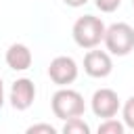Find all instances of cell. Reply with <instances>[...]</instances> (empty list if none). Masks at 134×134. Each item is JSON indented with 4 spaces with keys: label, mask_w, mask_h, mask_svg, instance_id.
Segmentation results:
<instances>
[{
    "label": "cell",
    "mask_w": 134,
    "mask_h": 134,
    "mask_svg": "<svg viewBox=\"0 0 134 134\" xmlns=\"http://www.w3.org/2000/svg\"><path fill=\"white\" fill-rule=\"evenodd\" d=\"M38 132H44V134H54L57 128L50 126V124H34L27 128V134H38Z\"/></svg>",
    "instance_id": "13"
},
{
    "label": "cell",
    "mask_w": 134,
    "mask_h": 134,
    "mask_svg": "<svg viewBox=\"0 0 134 134\" xmlns=\"http://www.w3.org/2000/svg\"><path fill=\"white\" fill-rule=\"evenodd\" d=\"M50 107H52V113L54 117L59 119H71V117H80L84 115L86 111V103H84V96L77 92V90H71L67 86H61L54 94H52V100H50Z\"/></svg>",
    "instance_id": "2"
},
{
    "label": "cell",
    "mask_w": 134,
    "mask_h": 134,
    "mask_svg": "<svg viewBox=\"0 0 134 134\" xmlns=\"http://www.w3.org/2000/svg\"><path fill=\"white\" fill-rule=\"evenodd\" d=\"M4 105V84H2V77H0V109Z\"/></svg>",
    "instance_id": "15"
},
{
    "label": "cell",
    "mask_w": 134,
    "mask_h": 134,
    "mask_svg": "<svg viewBox=\"0 0 134 134\" xmlns=\"http://www.w3.org/2000/svg\"><path fill=\"white\" fill-rule=\"evenodd\" d=\"M132 6H134V0H132Z\"/></svg>",
    "instance_id": "16"
},
{
    "label": "cell",
    "mask_w": 134,
    "mask_h": 134,
    "mask_svg": "<svg viewBox=\"0 0 134 134\" xmlns=\"http://www.w3.org/2000/svg\"><path fill=\"white\" fill-rule=\"evenodd\" d=\"M124 132H126V124L113 117L103 119V124H98V134H124Z\"/></svg>",
    "instance_id": "10"
},
{
    "label": "cell",
    "mask_w": 134,
    "mask_h": 134,
    "mask_svg": "<svg viewBox=\"0 0 134 134\" xmlns=\"http://www.w3.org/2000/svg\"><path fill=\"white\" fill-rule=\"evenodd\" d=\"M67 6H71V8H80V6H84L88 0H63Z\"/></svg>",
    "instance_id": "14"
},
{
    "label": "cell",
    "mask_w": 134,
    "mask_h": 134,
    "mask_svg": "<svg viewBox=\"0 0 134 134\" xmlns=\"http://www.w3.org/2000/svg\"><path fill=\"white\" fill-rule=\"evenodd\" d=\"M105 46L109 54L126 57L134 50V27L128 23H113L105 31Z\"/></svg>",
    "instance_id": "3"
},
{
    "label": "cell",
    "mask_w": 134,
    "mask_h": 134,
    "mask_svg": "<svg viewBox=\"0 0 134 134\" xmlns=\"http://www.w3.org/2000/svg\"><path fill=\"white\" fill-rule=\"evenodd\" d=\"M105 31H107L105 23L100 21V17H94V15H84V17H80V19L73 23V29H71L75 44H77L80 48H86V50L96 48V46L105 40Z\"/></svg>",
    "instance_id": "1"
},
{
    "label": "cell",
    "mask_w": 134,
    "mask_h": 134,
    "mask_svg": "<svg viewBox=\"0 0 134 134\" xmlns=\"http://www.w3.org/2000/svg\"><path fill=\"white\" fill-rule=\"evenodd\" d=\"M6 65L13 69V71H25V69H29L31 67V61H34V57H31V50L25 46V44H21V42H15V44H10L8 48H6Z\"/></svg>",
    "instance_id": "8"
},
{
    "label": "cell",
    "mask_w": 134,
    "mask_h": 134,
    "mask_svg": "<svg viewBox=\"0 0 134 134\" xmlns=\"http://www.w3.org/2000/svg\"><path fill=\"white\" fill-rule=\"evenodd\" d=\"M121 103H119V96L115 90L111 88H98L92 98H90V109L96 117H103V119H109V117H115L117 111H119Z\"/></svg>",
    "instance_id": "4"
},
{
    "label": "cell",
    "mask_w": 134,
    "mask_h": 134,
    "mask_svg": "<svg viewBox=\"0 0 134 134\" xmlns=\"http://www.w3.org/2000/svg\"><path fill=\"white\" fill-rule=\"evenodd\" d=\"M121 117H124L126 128L134 130V96H130V98L124 103V107H121Z\"/></svg>",
    "instance_id": "11"
},
{
    "label": "cell",
    "mask_w": 134,
    "mask_h": 134,
    "mask_svg": "<svg viewBox=\"0 0 134 134\" xmlns=\"http://www.w3.org/2000/svg\"><path fill=\"white\" fill-rule=\"evenodd\" d=\"M84 71L90 77H107L113 71V61L111 54L105 50H94L90 48L84 57Z\"/></svg>",
    "instance_id": "7"
},
{
    "label": "cell",
    "mask_w": 134,
    "mask_h": 134,
    "mask_svg": "<svg viewBox=\"0 0 134 134\" xmlns=\"http://www.w3.org/2000/svg\"><path fill=\"white\" fill-rule=\"evenodd\" d=\"M48 77L52 80V84L61 86H69L77 80V63L71 57H54L48 65Z\"/></svg>",
    "instance_id": "5"
},
{
    "label": "cell",
    "mask_w": 134,
    "mask_h": 134,
    "mask_svg": "<svg viewBox=\"0 0 134 134\" xmlns=\"http://www.w3.org/2000/svg\"><path fill=\"white\" fill-rule=\"evenodd\" d=\"M63 132L65 134H90V126L80 117H71V119H65V126H63Z\"/></svg>",
    "instance_id": "9"
},
{
    "label": "cell",
    "mask_w": 134,
    "mask_h": 134,
    "mask_svg": "<svg viewBox=\"0 0 134 134\" xmlns=\"http://www.w3.org/2000/svg\"><path fill=\"white\" fill-rule=\"evenodd\" d=\"M94 4H96V8L100 13H113V10L119 8L121 0H94Z\"/></svg>",
    "instance_id": "12"
},
{
    "label": "cell",
    "mask_w": 134,
    "mask_h": 134,
    "mask_svg": "<svg viewBox=\"0 0 134 134\" xmlns=\"http://www.w3.org/2000/svg\"><path fill=\"white\" fill-rule=\"evenodd\" d=\"M36 100V86L29 77H19L10 86V105L17 111H25Z\"/></svg>",
    "instance_id": "6"
}]
</instances>
